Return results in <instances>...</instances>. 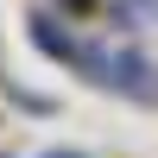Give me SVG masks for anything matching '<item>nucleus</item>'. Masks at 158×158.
<instances>
[{"label":"nucleus","mask_w":158,"mask_h":158,"mask_svg":"<svg viewBox=\"0 0 158 158\" xmlns=\"http://www.w3.org/2000/svg\"><path fill=\"white\" fill-rule=\"evenodd\" d=\"M76 70L89 82L114 89V95L139 101V108H158V63L146 51H133V44H82V63Z\"/></svg>","instance_id":"f257e3e1"},{"label":"nucleus","mask_w":158,"mask_h":158,"mask_svg":"<svg viewBox=\"0 0 158 158\" xmlns=\"http://www.w3.org/2000/svg\"><path fill=\"white\" fill-rule=\"evenodd\" d=\"M44 158H82V152H44Z\"/></svg>","instance_id":"20e7f679"},{"label":"nucleus","mask_w":158,"mask_h":158,"mask_svg":"<svg viewBox=\"0 0 158 158\" xmlns=\"http://www.w3.org/2000/svg\"><path fill=\"white\" fill-rule=\"evenodd\" d=\"M32 44L44 51V57H57V63H82V44H76L51 13H32Z\"/></svg>","instance_id":"f03ea898"},{"label":"nucleus","mask_w":158,"mask_h":158,"mask_svg":"<svg viewBox=\"0 0 158 158\" xmlns=\"http://www.w3.org/2000/svg\"><path fill=\"white\" fill-rule=\"evenodd\" d=\"M108 19L120 32H152L158 25V0H108Z\"/></svg>","instance_id":"7ed1b4c3"}]
</instances>
